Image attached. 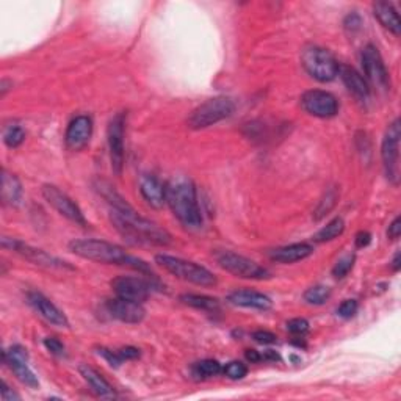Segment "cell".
Masks as SVG:
<instances>
[{
  "label": "cell",
  "mask_w": 401,
  "mask_h": 401,
  "mask_svg": "<svg viewBox=\"0 0 401 401\" xmlns=\"http://www.w3.org/2000/svg\"><path fill=\"white\" fill-rule=\"evenodd\" d=\"M118 355L122 361H135V359L140 357V350L135 347H122L118 350Z\"/></svg>",
  "instance_id": "cell-40"
},
{
  "label": "cell",
  "mask_w": 401,
  "mask_h": 401,
  "mask_svg": "<svg viewBox=\"0 0 401 401\" xmlns=\"http://www.w3.org/2000/svg\"><path fill=\"white\" fill-rule=\"evenodd\" d=\"M400 137H401V126L400 119L397 118L392 124L387 127L386 135L382 138L381 146V159L384 173H386L389 181L397 185L400 181Z\"/></svg>",
  "instance_id": "cell-9"
},
{
  "label": "cell",
  "mask_w": 401,
  "mask_h": 401,
  "mask_svg": "<svg viewBox=\"0 0 401 401\" xmlns=\"http://www.w3.org/2000/svg\"><path fill=\"white\" fill-rule=\"evenodd\" d=\"M105 307H107V312L113 318H117V320H119L122 323H129V325L142 323L146 315V310L140 302L122 299V298H114V299L107 301Z\"/></svg>",
  "instance_id": "cell-18"
},
{
  "label": "cell",
  "mask_w": 401,
  "mask_h": 401,
  "mask_svg": "<svg viewBox=\"0 0 401 401\" xmlns=\"http://www.w3.org/2000/svg\"><path fill=\"white\" fill-rule=\"evenodd\" d=\"M80 375L84 376V380L88 382V386L91 387V390L97 397L101 398H114L117 397V392H114L112 384L104 378V376L94 370L93 367L89 365H80L79 367Z\"/></svg>",
  "instance_id": "cell-23"
},
{
  "label": "cell",
  "mask_w": 401,
  "mask_h": 401,
  "mask_svg": "<svg viewBox=\"0 0 401 401\" xmlns=\"http://www.w3.org/2000/svg\"><path fill=\"white\" fill-rule=\"evenodd\" d=\"M302 298H305L307 305L322 306L331 298V290L326 287V285H314V287H310L305 292Z\"/></svg>",
  "instance_id": "cell-30"
},
{
  "label": "cell",
  "mask_w": 401,
  "mask_h": 401,
  "mask_svg": "<svg viewBox=\"0 0 401 401\" xmlns=\"http://www.w3.org/2000/svg\"><path fill=\"white\" fill-rule=\"evenodd\" d=\"M181 301L193 309L207 310V312H215V310L219 309V301L214 297H207V294L185 293L181 297Z\"/></svg>",
  "instance_id": "cell-26"
},
{
  "label": "cell",
  "mask_w": 401,
  "mask_h": 401,
  "mask_svg": "<svg viewBox=\"0 0 401 401\" xmlns=\"http://www.w3.org/2000/svg\"><path fill=\"white\" fill-rule=\"evenodd\" d=\"M223 372V367L215 359H204V361L196 362L193 367V373L199 378H214Z\"/></svg>",
  "instance_id": "cell-29"
},
{
  "label": "cell",
  "mask_w": 401,
  "mask_h": 401,
  "mask_svg": "<svg viewBox=\"0 0 401 401\" xmlns=\"http://www.w3.org/2000/svg\"><path fill=\"white\" fill-rule=\"evenodd\" d=\"M140 193L143 199L154 209H162L167 204V185H163L159 179L152 174L142 176Z\"/></svg>",
  "instance_id": "cell-19"
},
{
  "label": "cell",
  "mask_w": 401,
  "mask_h": 401,
  "mask_svg": "<svg viewBox=\"0 0 401 401\" xmlns=\"http://www.w3.org/2000/svg\"><path fill=\"white\" fill-rule=\"evenodd\" d=\"M96 192L110 204V221L119 235L130 244H144V247H168L171 235L168 231L152 223L151 219L142 217L114 187L97 179L94 182Z\"/></svg>",
  "instance_id": "cell-1"
},
{
  "label": "cell",
  "mask_w": 401,
  "mask_h": 401,
  "mask_svg": "<svg viewBox=\"0 0 401 401\" xmlns=\"http://www.w3.org/2000/svg\"><path fill=\"white\" fill-rule=\"evenodd\" d=\"M262 361L276 362V361H281V356L273 350H267V351H264V353H262Z\"/></svg>",
  "instance_id": "cell-44"
},
{
  "label": "cell",
  "mask_w": 401,
  "mask_h": 401,
  "mask_svg": "<svg viewBox=\"0 0 401 401\" xmlns=\"http://www.w3.org/2000/svg\"><path fill=\"white\" fill-rule=\"evenodd\" d=\"M355 260H356V257H355L353 254L342 257V259L337 262V264L334 265V268H332V276H334V277H337V279H343V277H345V276L351 272V268H353Z\"/></svg>",
  "instance_id": "cell-32"
},
{
  "label": "cell",
  "mask_w": 401,
  "mask_h": 401,
  "mask_svg": "<svg viewBox=\"0 0 401 401\" xmlns=\"http://www.w3.org/2000/svg\"><path fill=\"white\" fill-rule=\"evenodd\" d=\"M287 330L294 335H302L309 331V322L305 318H292L287 323Z\"/></svg>",
  "instance_id": "cell-37"
},
{
  "label": "cell",
  "mask_w": 401,
  "mask_h": 401,
  "mask_svg": "<svg viewBox=\"0 0 401 401\" xmlns=\"http://www.w3.org/2000/svg\"><path fill=\"white\" fill-rule=\"evenodd\" d=\"M355 242H356V247H357V248H365V247H368V244H370V242H372V234H370V232H367V231H361V232H359V234L356 235Z\"/></svg>",
  "instance_id": "cell-42"
},
{
  "label": "cell",
  "mask_w": 401,
  "mask_h": 401,
  "mask_svg": "<svg viewBox=\"0 0 401 401\" xmlns=\"http://www.w3.org/2000/svg\"><path fill=\"white\" fill-rule=\"evenodd\" d=\"M97 355L99 356H102L105 361H107L112 367H114V368H118V367H121V364L124 362L121 359V356L118 355V350H110V348H105V347H101V348H97Z\"/></svg>",
  "instance_id": "cell-35"
},
{
  "label": "cell",
  "mask_w": 401,
  "mask_h": 401,
  "mask_svg": "<svg viewBox=\"0 0 401 401\" xmlns=\"http://www.w3.org/2000/svg\"><path fill=\"white\" fill-rule=\"evenodd\" d=\"M343 29H345L348 35L359 34V31H361V29H362L361 14H357L356 11L347 14L345 19H343Z\"/></svg>",
  "instance_id": "cell-34"
},
{
  "label": "cell",
  "mask_w": 401,
  "mask_h": 401,
  "mask_svg": "<svg viewBox=\"0 0 401 401\" xmlns=\"http://www.w3.org/2000/svg\"><path fill=\"white\" fill-rule=\"evenodd\" d=\"M227 301L234 306L257 309V310H268L273 307V301L267 294L256 292V290H237L232 292L227 297Z\"/></svg>",
  "instance_id": "cell-21"
},
{
  "label": "cell",
  "mask_w": 401,
  "mask_h": 401,
  "mask_svg": "<svg viewBox=\"0 0 401 401\" xmlns=\"http://www.w3.org/2000/svg\"><path fill=\"white\" fill-rule=\"evenodd\" d=\"M301 107L315 118L328 119L339 113V101L323 89H309L301 96Z\"/></svg>",
  "instance_id": "cell-12"
},
{
  "label": "cell",
  "mask_w": 401,
  "mask_h": 401,
  "mask_svg": "<svg viewBox=\"0 0 401 401\" xmlns=\"http://www.w3.org/2000/svg\"><path fill=\"white\" fill-rule=\"evenodd\" d=\"M93 135V121L86 114L74 118L66 129L64 142L71 151H81L89 143Z\"/></svg>",
  "instance_id": "cell-17"
},
{
  "label": "cell",
  "mask_w": 401,
  "mask_h": 401,
  "mask_svg": "<svg viewBox=\"0 0 401 401\" xmlns=\"http://www.w3.org/2000/svg\"><path fill=\"white\" fill-rule=\"evenodd\" d=\"M112 287L118 298L135 301L143 305V302L149 298L154 285L151 281L142 279V277L119 276L114 281H112Z\"/></svg>",
  "instance_id": "cell-15"
},
{
  "label": "cell",
  "mask_w": 401,
  "mask_h": 401,
  "mask_svg": "<svg viewBox=\"0 0 401 401\" xmlns=\"http://www.w3.org/2000/svg\"><path fill=\"white\" fill-rule=\"evenodd\" d=\"M400 259H401V254H400V251H397V254L394 256V260H392V269H394V272H400V268H401Z\"/></svg>",
  "instance_id": "cell-46"
},
{
  "label": "cell",
  "mask_w": 401,
  "mask_h": 401,
  "mask_svg": "<svg viewBox=\"0 0 401 401\" xmlns=\"http://www.w3.org/2000/svg\"><path fill=\"white\" fill-rule=\"evenodd\" d=\"M400 235H401V218L397 217L394 221H392V224L389 226L387 237L390 240H398Z\"/></svg>",
  "instance_id": "cell-41"
},
{
  "label": "cell",
  "mask_w": 401,
  "mask_h": 401,
  "mask_svg": "<svg viewBox=\"0 0 401 401\" xmlns=\"http://www.w3.org/2000/svg\"><path fill=\"white\" fill-rule=\"evenodd\" d=\"M223 373L231 380H243L248 375V367L240 361H232L223 368Z\"/></svg>",
  "instance_id": "cell-33"
},
{
  "label": "cell",
  "mask_w": 401,
  "mask_h": 401,
  "mask_svg": "<svg viewBox=\"0 0 401 401\" xmlns=\"http://www.w3.org/2000/svg\"><path fill=\"white\" fill-rule=\"evenodd\" d=\"M2 248L16 252V254L21 256L22 259H26V260L31 262L34 265H38L41 268H46V269H69V272H72V269H74V267L69 265L68 262H64L59 257L49 254V252H46L44 249H39V248L31 247V244L21 242V240L11 239V237H4Z\"/></svg>",
  "instance_id": "cell-8"
},
{
  "label": "cell",
  "mask_w": 401,
  "mask_h": 401,
  "mask_svg": "<svg viewBox=\"0 0 401 401\" xmlns=\"http://www.w3.org/2000/svg\"><path fill=\"white\" fill-rule=\"evenodd\" d=\"M339 76L343 81V85L348 88V91L355 97H357L359 101L364 102L370 99V86H368L367 80L364 79L361 72H357L355 68L342 64L339 68Z\"/></svg>",
  "instance_id": "cell-20"
},
{
  "label": "cell",
  "mask_w": 401,
  "mask_h": 401,
  "mask_svg": "<svg viewBox=\"0 0 401 401\" xmlns=\"http://www.w3.org/2000/svg\"><path fill=\"white\" fill-rule=\"evenodd\" d=\"M27 299H29V305L34 307L46 322H49L54 326H59V328H69L68 317L64 315V312L60 307H56L51 299L44 297L43 293L29 292Z\"/></svg>",
  "instance_id": "cell-16"
},
{
  "label": "cell",
  "mask_w": 401,
  "mask_h": 401,
  "mask_svg": "<svg viewBox=\"0 0 401 401\" xmlns=\"http://www.w3.org/2000/svg\"><path fill=\"white\" fill-rule=\"evenodd\" d=\"M167 204L173 215L185 227L202 226V210L198 201V190L190 177L176 176L167 184Z\"/></svg>",
  "instance_id": "cell-3"
},
{
  "label": "cell",
  "mask_w": 401,
  "mask_h": 401,
  "mask_svg": "<svg viewBox=\"0 0 401 401\" xmlns=\"http://www.w3.org/2000/svg\"><path fill=\"white\" fill-rule=\"evenodd\" d=\"M0 392H2V400L4 401H13V400H21V397L16 394V392H13L10 387L6 386V382H2V389H0Z\"/></svg>",
  "instance_id": "cell-43"
},
{
  "label": "cell",
  "mask_w": 401,
  "mask_h": 401,
  "mask_svg": "<svg viewBox=\"0 0 401 401\" xmlns=\"http://www.w3.org/2000/svg\"><path fill=\"white\" fill-rule=\"evenodd\" d=\"M155 264L179 279L199 285V287H214L218 282L217 276L210 269L181 257L159 254L155 256Z\"/></svg>",
  "instance_id": "cell-4"
},
{
  "label": "cell",
  "mask_w": 401,
  "mask_h": 401,
  "mask_svg": "<svg viewBox=\"0 0 401 401\" xmlns=\"http://www.w3.org/2000/svg\"><path fill=\"white\" fill-rule=\"evenodd\" d=\"M235 112V104L231 97L218 96L214 99H209L204 104H201L198 109H194L192 112L190 117H188V127L193 130H201L207 129L210 126H215L218 122L227 119L229 117H232V113Z\"/></svg>",
  "instance_id": "cell-6"
},
{
  "label": "cell",
  "mask_w": 401,
  "mask_h": 401,
  "mask_svg": "<svg viewBox=\"0 0 401 401\" xmlns=\"http://www.w3.org/2000/svg\"><path fill=\"white\" fill-rule=\"evenodd\" d=\"M314 254V247L310 243H292L287 247L276 248L269 252L272 260L277 264H294Z\"/></svg>",
  "instance_id": "cell-22"
},
{
  "label": "cell",
  "mask_w": 401,
  "mask_h": 401,
  "mask_svg": "<svg viewBox=\"0 0 401 401\" xmlns=\"http://www.w3.org/2000/svg\"><path fill=\"white\" fill-rule=\"evenodd\" d=\"M373 14H375V18L380 21V24L384 29L392 31L395 36H398L401 34V22H400L398 13L394 8V5L389 2H381V0L380 2H375Z\"/></svg>",
  "instance_id": "cell-24"
},
{
  "label": "cell",
  "mask_w": 401,
  "mask_h": 401,
  "mask_svg": "<svg viewBox=\"0 0 401 401\" xmlns=\"http://www.w3.org/2000/svg\"><path fill=\"white\" fill-rule=\"evenodd\" d=\"M43 196L49 206L54 207L61 217L68 218L69 221H72V223H76L79 226H84V227L86 226L85 215L77 206V202L71 199L69 196L64 192H61L59 187L51 185V184L43 185Z\"/></svg>",
  "instance_id": "cell-11"
},
{
  "label": "cell",
  "mask_w": 401,
  "mask_h": 401,
  "mask_svg": "<svg viewBox=\"0 0 401 401\" xmlns=\"http://www.w3.org/2000/svg\"><path fill=\"white\" fill-rule=\"evenodd\" d=\"M2 359L4 364L10 367V370L21 382H24L31 389H36L39 386L36 375L31 372V368L29 367V353L26 348L21 345H13L11 348L4 350Z\"/></svg>",
  "instance_id": "cell-14"
},
{
  "label": "cell",
  "mask_w": 401,
  "mask_h": 401,
  "mask_svg": "<svg viewBox=\"0 0 401 401\" xmlns=\"http://www.w3.org/2000/svg\"><path fill=\"white\" fill-rule=\"evenodd\" d=\"M0 193H2V201L6 206L16 207L22 201V185L19 179L14 174L8 173L6 169L2 171V188H0Z\"/></svg>",
  "instance_id": "cell-25"
},
{
  "label": "cell",
  "mask_w": 401,
  "mask_h": 401,
  "mask_svg": "<svg viewBox=\"0 0 401 401\" xmlns=\"http://www.w3.org/2000/svg\"><path fill=\"white\" fill-rule=\"evenodd\" d=\"M361 63L364 68V74L372 84L380 89L390 88V76L389 71L384 64L382 56L378 49L373 44H367L361 54Z\"/></svg>",
  "instance_id": "cell-13"
},
{
  "label": "cell",
  "mask_w": 401,
  "mask_h": 401,
  "mask_svg": "<svg viewBox=\"0 0 401 401\" xmlns=\"http://www.w3.org/2000/svg\"><path fill=\"white\" fill-rule=\"evenodd\" d=\"M301 64L310 77L322 84H328L339 76L340 64L328 49L307 46L301 54Z\"/></svg>",
  "instance_id": "cell-5"
},
{
  "label": "cell",
  "mask_w": 401,
  "mask_h": 401,
  "mask_svg": "<svg viewBox=\"0 0 401 401\" xmlns=\"http://www.w3.org/2000/svg\"><path fill=\"white\" fill-rule=\"evenodd\" d=\"M252 339H254L260 345H272V343H276L277 337L269 331H264V330H259L256 332H252Z\"/></svg>",
  "instance_id": "cell-38"
},
{
  "label": "cell",
  "mask_w": 401,
  "mask_h": 401,
  "mask_svg": "<svg viewBox=\"0 0 401 401\" xmlns=\"http://www.w3.org/2000/svg\"><path fill=\"white\" fill-rule=\"evenodd\" d=\"M244 356H247V359L251 364H257L262 361V353H259V351H256V350H247Z\"/></svg>",
  "instance_id": "cell-45"
},
{
  "label": "cell",
  "mask_w": 401,
  "mask_h": 401,
  "mask_svg": "<svg viewBox=\"0 0 401 401\" xmlns=\"http://www.w3.org/2000/svg\"><path fill=\"white\" fill-rule=\"evenodd\" d=\"M69 249L74 254L97 262V264H105V265H121V267H129L132 269H137L143 274L147 276H155L152 273V268L149 264L140 257H135L132 254L126 252L124 248L118 247V244L105 242V240H96V239H81V240H72L69 243Z\"/></svg>",
  "instance_id": "cell-2"
},
{
  "label": "cell",
  "mask_w": 401,
  "mask_h": 401,
  "mask_svg": "<svg viewBox=\"0 0 401 401\" xmlns=\"http://www.w3.org/2000/svg\"><path fill=\"white\" fill-rule=\"evenodd\" d=\"M339 201V190L335 187L330 188L328 192L325 193L323 198L320 199V202H318V206L315 209V214H314V218L315 219H322L323 217H326L330 214V212L335 207V204H337Z\"/></svg>",
  "instance_id": "cell-28"
},
{
  "label": "cell",
  "mask_w": 401,
  "mask_h": 401,
  "mask_svg": "<svg viewBox=\"0 0 401 401\" xmlns=\"http://www.w3.org/2000/svg\"><path fill=\"white\" fill-rule=\"evenodd\" d=\"M345 231V221H343L340 217H335L334 219H331L328 224L325 227H322L320 231H318L314 235V242L317 243H326V242H331L339 239V237Z\"/></svg>",
  "instance_id": "cell-27"
},
{
  "label": "cell",
  "mask_w": 401,
  "mask_h": 401,
  "mask_svg": "<svg viewBox=\"0 0 401 401\" xmlns=\"http://www.w3.org/2000/svg\"><path fill=\"white\" fill-rule=\"evenodd\" d=\"M215 259L221 268L237 277H242V279L260 281L269 277V272L267 268L259 265L254 260L237 254L234 251H218Z\"/></svg>",
  "instance_id": "cell-7"
},
{
  "label": "cell",
  "mask_w": 401,
  "mask_h": 401,
  "mask_svg": "<svg viewBox=\"0 0 401 401\" xmlns=\"http://www.w3.org/2000/svg\"><path fill=\"white\" fill-rule=\"evenodd\" d=\"M24 140H26V130H24L22 127L11 126L5 130L4 142L8 147H11V149H14V147H19L24 143Z\"/></svg>",
  "instance_id": "cell-31"
},
{
  "label": "cell",
  "mask_w": 401,
  "mask_h": 401,
  "mask_svg": "<svg viewBox=\"0 0 401 401\" xmlns=\"http://www.w3.org/2000/svg\"><path fill=\"white\" fill-rule=\"evenodd\" d=\"M44 347L51 351L54 356H63L64 355V345L55 337H47L44 339Z\"/></svg>",
  "instance_id": "cell-39"
},
{
  "label": "cell",
  "mask_w": 401,
  "mask_h": 401,
  "mask_svg": "<svg viewBox=\"0 0 401 401\" xmlns=\"http://www.w3.org/2000/svg\"><path fill=\"white\" fill-rule=\"evenodd\" d=\"M357 309H359V305H357V301H356V299H345V301H343L342 305L339 306L337 314H339V317H342V318H351V317H355V315H356Z\"/></svg>",
  "instance_id": "cell-36"
},
{
  "label": "cell",
  "mask_w": 401,
  "mask_h": 401,
  "mask_svg": "<svg viewBox=\"0 0 401 401\" xmlns=\"http://www.w3.org/2000/svg\"><path fill=\"white\" fill-rule=\"evenodd\" d=\"M126 112H119L109 122L107 140L110 151L112 169L117 176L122 174L124 169V130H126Z\"/></svg>",
  "instance_id": "cell-10"
}]
</instances>
